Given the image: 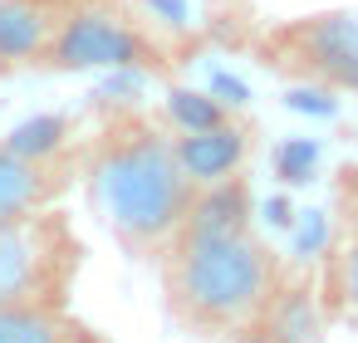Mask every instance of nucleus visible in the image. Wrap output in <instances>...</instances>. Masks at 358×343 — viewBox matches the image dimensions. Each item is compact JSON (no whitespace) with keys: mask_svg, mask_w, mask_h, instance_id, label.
Masks as SVG:
<instances>
[{"mask_svg":"<svg viewBox=\"0 0 358 343\" xmlns=\"http://www.w3.org/2000/svg\"><path fill=\"white\" fill-rule=\"evenodd\" d=\"M79 187L118 250L143 265H157L196 196V182L177 157L167 108L143 103H99L84 128Z\"/></svg>","mask_w":358,"mask_h":343,"instance_id":"obj_1","label":"nucleus"},{"mask_svg":"<svg viewBox=\"0 0 358 343\" xmlns=\"http://www.w3.org/2000/svg\"><path fill=\"white\" fill-rule=\"evenodd\" d=\"M285 275V255L255 231V221L231 231H177L157 255L162 309L196 343H241Z\"/></svg>","mask_w":358,"mask_h":343,"instance_id":"obj_2","label":"nucleus"},{"mask_svg":"<svg viewBox=\"0 0 358 343\" xmlns=\"http://www.w3.org/2000/svg\"><path fill=\"white\" fill-rule=\"evenodd\" d=\"M89 245L64 206L0 216V304H74Z\"/></svg>","mask_w":358,"mask_h":343,"instance_id":"obj_3","label":"nucleus"},{"mask_svg":"<svg viewBox=\"0 0 358 343\" xmlns=\"http://www.w3.org/2000/svg\"><path fill=\"white\" fill-rule=\"evenodd\" d=\"M250 59L294 89L358 98V10L285 15L250 40Z\"/></svg>","mask_w":358,"mask_h":343,"instance_id":"obj_4","label":"nucleus"},{"mask_svg":"<svg viewBox=\"0 0 358 343\" xmlns=\"http://www.w3.org/2000/svg\"><path fill=\"white\" fill-rule=\"evenodd\" d=\"M35 69H143L162 74L167 59L152 40V25L138 15V0H103V6L55 15Z\"/></svg>","mask_w":358,"mask_h":343,"instance_id":"obj_5","label":"nucleus"},{"mask_svg":"<svg viewBox=\"0 0 358 343\" xmlns=\"http://www.w3.org/2000/svg\"><path fill=\"white\" fill-rule=\"evenodd\" d=\"M314 299H319L324 323L358 333V162L334 172L329 245L314 270Z\"/></svg>","mask_w":358,"mask_h":343,"instance_id":"obj_6","label":"nucleus"},{"mask_svg":"<svg viewBox=\"0 0 358 343\" xmlns=\"http://www.w3.org/2000/svg\"><path fill=\"white\" fill-rule=\"evenodd\" d=\"M79 167H84V128L59 147H20L0 138V216L64 206L69 191L79 187Z\"/></svg>","mask_w":358,"mask_h":343,"instance_id":"obj_7","label":"nucleus"},{"mask_svg":"<svg viewBox=\"0 0 358 343\" xmlns=\"http://www.w3.org/2000/svg\"><path fill=\"white\" fill-rule=\"evenodd\" d=\"M172 138H177V157H182V167H187V177L196 187L245 172L250 157H255V143H260L255 138V123L241 118V113H231V108H221L206 123L172 128Z\"/></svg>","mask_w":358,"mask_h":343,"instance_id":"obj_8","label":"nucleus"},{"mask_svg":"<svg viewBox=\"0 0 358 343\" xmlns=\"http://www.w3.org/2000/svg\"><path fill=\"white\" fill-rule=\"evenodd\" d=\"M0 343H113L74 304H0Z\"/></svg>","mask_w":358,"mask_h":343,"instance_id":"obj_9","label":"nucleus"},{"mask_svg":"<svg viewBox=\"0 0 358 343\" xmlns=\"http://www.w3.org/2000/svg\"><path fill=\"white\" fill-rule=\"evenodd\" d=\"M50 25H55V15H45L30 0H0V59L6 64H35Z\"/></svg>","mask_w":358,"mask_h":343,"instance_id":"obj_10","label":"nucleus"},{"mask_svg":"<svg viewBox=\"0 0 358 343\" xmlns=\"http://www.w3.org/2000/svg\"><path fill=\"white\" fill-rule=\"evenodd\" d=\"M45 15H64V10H84V6H103V0H30Z\"/></svg>","mask_w":358,"mask_h":343,"instance_id":"obj_11","label":"nucleus"}]
</instances>
